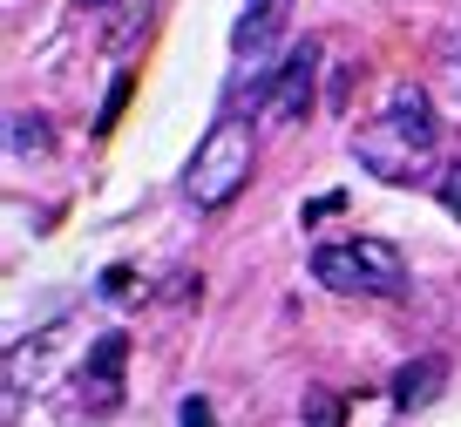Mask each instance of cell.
I'll return each instance as SVG.
<instances>
[{"label": "cell", "instance_id": "1", "mask_svg": "<svg viewBox=\"0 0 461 427\" xmlns=\"http://www.w3.org/2000/svg\"><path fill=\"white\" fill-rule=\"evenodd\" d=\"M434 142H441V123H434L428 95L401 88L366 129H353V157H360L380 184H414V170L434 157Z\"/></svg>", "mask_w": 461, "mask_h": 427}, {"label": "cell", "instance_id": "2", "mask_svg": "<svg viewBox=\"0 0 461 427\" xmlns=\"http://www.w3.org/2000/svg\"><path fill=\"white\" fill-rule=\"evenodd\" d=\"M251 163H258V136H251L245 115H217L211 136L197 142V157H190L184 170V197L197 204L203 217L224 211V204H238V190L251 184Z\"/></svg>", "mask_w": 461, "mask_h": 427}, {"label": "cell", "instance_id": "10", "mask_svg": "<svg viewBox=\"0 0 461 427\" xmlns=\"http://www.w3.org/2000/svg\"><path fill=\"white\" fill-rule=\"evenodd\" d=\"M176 427H217L211 400H203V394H184V400H176Z\"/></svg>", "mask_w": 461, "mask_h": 427}, {"label": "cell", "instance_id": "15", "mask_svg": "<svg viewBox=\"0 0 461 427\" xmlns=\"http://www.w3.org/2000/svg\"><path fill=\"white\" fill-rule=\"evenodd\" d=\"M75 7H82V14H102V7H115V0H75Z\"/></svg>", "mask_w": 461, "mask_h": 427}, {"label": "cell", "instance_id": "11", "mask_svg": "<svg viewBox=\"0 0 461 427\" xmlns=\"http://www.w3.org/2000/svg\"><path fill=\"white\" fill-rule=\"evenodd\" d=\"M130 75H115V82H109V95H102V129H115V115H122V102H130Z\"/></svg>", "mask_w": 461, "mask_h": 427}, {"label": "cell", "instance_id": "9", "mask_svg": "<svg viewBox=\"0 0 461 427\" xmlns=\"http://www.w3.org/2000/svg\"><path fill=\"white\" fill-rule=\"evenodd\" d=\"M305 427H346V394H332V386H305Z\"/></svg>", "mask_w": 461, "mask_h": 427}, {"label": "cell", "instance_id": "14", "mask_svg": "<svg viewBox=\"0 0 461 427\" xmlns=\"http://www.w3.org/2000/svg\"><path fill=\"white\" fill-rule=\"evenodd\" d=\"M441 204L461 217V163H447V177H441Z\"/></svg>", "mask_w": 461, "mask_h": 427}, {"label": "cell", "instance_id": "4", "mask_svg": "<svg viewBox=\"0 0 461 427\" xmlns=\"http://www.w3.org/2000/svg\"><path fill=\"white\" fill-rule=\"evenodd\" d=\"M319 61H326V48H319V41H299V48H285L278 75L265 82V109H272V123H299V115L312 109V88H319Z\"/></svg>", "mask_w": 461, "mask_h": 427}, {"label": "cell", "instance_id": "12", "mask_svg": "<svg viewBox=\"0 0 461 427\" xmlns=\"http://www.w3.org/2000/svg\"><path fill=\"white\" fill-rule=\"evenodd\" d=\"M332 211H346V197H339V190H326V197H312V204H305V224H319V217H332Z\"/></svg>", "mask_w": 461, "mask_h": 427}, {"label": "cell", "instance_id": "7", "mask_svg": "<svg viewBox=\"0 0 461 427\" xmlns=\"http://www.w3.org/2000/svg\"><path fill=\"white\" fill-rule=\"evenodd\" d=\"M285 14H292V0H245L230 48H238V55H265V48H272V34L285 28Z\"/></svg>", "mask_w": 461, "mask_h": 427}, {"label": "cell", "instance_id": "3", "mask_svg": "<svg viewBox=\"0 0 461 427\" xmlns=\"http://www.w3.org/2000/svg\"><path fill=\"white\" fill-rule=\"evenodd\" d=\"M312 278L326 292H360V299H401L407 292V258L387 238H353V244H319Z\"/></svg>", "mask_w": 461, "mask_h": 427}, {"label": "cell", "instance_id": "8", "mask_svg": "<svg viewBox=\"0 0 461 427\" xmlns=\"http://www.w3.org/2000/svg\"><path fill=\"white\" fill-rule=\"evenodd\" d=\"M7 157H14V163H48V157H55V129H48V115L21 109L14 123H7Z\"/></svg>", "mask_w": 461, "mask_h": 427}, {"label": "cell", "instance_id": "13", "mask_svg": "<svg viewBox=\"0 0 461 427\" xmlns=\"http://www.w3.org/2000/svg\"><path fill=\"white\" fill-rule=\"evenodd\" d=\"M102 292H109V299H136V278H130V265H115L109 278H102Z\"/></svg>", "mask_w": 461, "mask_h": 427}, {"label": "cell", "instance_id": "5", "mask_svg": "<svg viewBox=\"0 0 461 427\" xmlns=\"http://www.w3.org/2000/svg\"><path fill=\"white\" fill-rule=\"evenodd\" d=\"M122 359H130V332H102L95 346H88L82 359V386H75V400H82V413H115L122 407Z\"/></svg>", "mask_w": 461, "mask_h": 427}, {"label": "cell", "instance_id": "6", "mask_svg": "<svg viewBox=\"0 0 461 427\" xmlns=\"http://www.w3.org/2000/svg\"><path fill=\"white\" fill-rule=\"evenodd\" d=\"M441 380H447V359H441V353H420V359H407V367L393 373L387 394H393V407L414 413V407H428V400L441 394Z\"/></svg>", "mask_w": 461, "mask_h": 427}]
</instances>
